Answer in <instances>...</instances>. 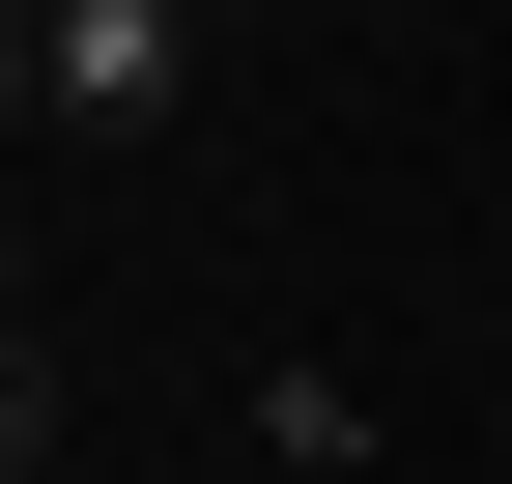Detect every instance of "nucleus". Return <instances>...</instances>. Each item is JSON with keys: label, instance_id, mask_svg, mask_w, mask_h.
<instances>
[{"label": "nucleus", "instance_id": "4", "mask_svg": "<svg viewBox=\"0 0 512 484\" xmlns=\"http://www.w3.org/2000/svg\"><path fill=\"white\" fill-rule=\"evenodd\" d=\"M0 143H29V0H0Z\"/></svg>", "mask_w": 512, "mask_h": 484}, {"label": "nucleus", "instance_id": "2", "mask_svg": "<svg viewBox=\"0 0 512 484\" xmlns=\"http://www.w3.org/2000/svg\"><path fill=\"white\" fill-rule=\"evenodd\" d=\"M0 484H57V371H29V342H0Z\"/></svg>", "mask_w": 512, "mask_h": 484}, {"label": "nucleus", "instance_id": "3", "mask_svg": "<svg viewBox=\"0 0 512 484\" xmlns=\"http://www.w3.org/2000/svg\"><path fill=\"white\" fill-rule=\"evenodd\" d=\"M29 285H57V228H29V171H0V342H29Z\"/></svg>", "mask_w": 512, "mask_h": 484}, {"label": "nucleus", "instance_id": "1", "mask_svg": "<svg viewBox=\"0 0 512 484\" xmlns=\"http://www.w3.org/2000/svg\"><path fill=\"white\" fill-rule=\"evenodd\" d=\"M171 86H200V0H29V114L171 143Z\"/></svg>", "mask_w": 512, "mask_h": 484}]
</instances>
